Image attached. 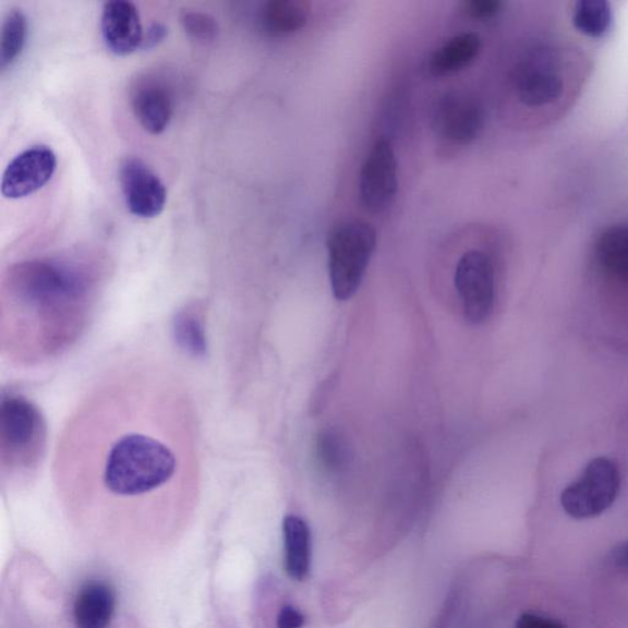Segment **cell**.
<instances>
[{"mask_svg":"<svg viewBox=\"0 0 628 628\" xmlns=\"http://www.w3.org/2000/svg\"><path fill=\"white\" fill-rule=\"evenodd\" d=\"M192 406L160 377H120L71 420L58 474L68 507L84 522L156 516L196 481Z\"/></svg>","mask_w":628,"mask_h":628,"instance_id":"obj_1","label":"cell"},{"mask_svg":"<svg viewBox=\"0 0 628 628\" xmlns=\"http://www.w3.org/2000/svg\"><path fill=\"white\" fill-rule=\"evenodd\" d=\"M98 275L68 258H41L10 268L4 283L3 335L11 355L32 362L62 354L87 328Z\"/></svg>","mask_w":628,"mask_h":628,"instance_id":"obj_2","label":"cell"},{"mask_svg":"<svg viewBox=\"0 0 628 628\" xmlns=\"http://www.w3.org/2000/svg\"><path fill=\"white\" fill-rule=\"evenodd\" d=\"M47 432L38 406L26 396L3 393L0 403V455L9 478L30 477L41 465Z\"/></svg>","mask_w":628,"mask_h":628,"instance_id":"obj_3","label":"cell"},{"mask_svg":"<svg viewBox=\"0 0 628 628\" xmlns=\"http://www.w3.org/2000/svg\"><path fill=\"white\" fill-rule=\"evenodd\" d=\"M377 246V233L365 222L337 226L328 238V265L336 300L352 298L366 274Z\"/></svg>","mask_w":628,"mask_h":628,"instance_id":"obj_4","label":"cell"},{"mask_svg":"<svg viewBox=\"0 0 628 628\" xmlns=\"http://www.w3.org/2000/svg\"><path fill=\"white\" fill-rule=\"evenodd\" d=\"M620 491L618 465L606 457L595 458L581 477L561 493V506L570 517L583 521L607 512Z\"/></svg>","mask_w":628,"mask_h":628,"instance_id":"obj_5","label":"cell"},{"mask_svg":"<svg viewBox=\"0 0 628 628\" xmlns=\"http://www.w3.org/2000/svg\"><path fill=\"white\" fill-rule=\"evenodd\" d=\"M513 86L519 101L529 107L557 101L563 91L558 58L546 48L529 51L513 71Z\"/></svg>","mask_w":628,"mask_h":628,"instance_id":"obj_6","label":"cell"},{"mask_svg":"<svg viewBox=\"0 0 628 628\" xmlns=\"http://www.w3.org/2000/svg\"><path fill=\"white\" fill-rule=\"evenodd\" d=\"M454 285L467 320L473 324L485 322L494 305V273L484 253H464L457 264Z\"/></svg>","mask_w":628,"mask_h":628,"instance_id":"obj_7","label":"cell"},{"mask_svg":"<svg viewBox=\"0 0 628 628\" xmlns=\"http://www.w3.org/2000/svg\"><path fill=\"white\" fill-rule=\"evenodd\" d=\"M398 192L396 157L389 139L374 143L360 174V198L371 214H382L394 203Z\"/></svg>","mask_w":628,"mask_h":628,"instance_id":"obj_8","label":"cell"},{"mask_svg":"<svg viewBox=\"0 0 628 628\" xmlns=\"http://www.w3.org/2000/svg\"><path fill=\"white\" fill-rule=\"evenodd\" d=\"M484 108L463 92H447L434 106L432 125L438 136L447 143L468 145L474 141L484 127Z\"/></svg>","mask_w":628,"mask_h":628,"instance_id":"obj_9","label":"cell"},{"mask_svg":"<svg viewBox=\"0 0 628 628\" xmlns=\"http://www.w3.org/2000/svg\"><path fill=\"white\" fill-rule=\"evenodd\" d=\"M119 183L127 208L141 219L159 216L167 202L163 180L139 157L129 156L120 163Z\"/></svg>","mask_w":628,"mask_h":628,"instance_id":"obj_10","label":"cell"},{"mask_svg":"<svg viewBox=\"0 0 628 628\" xmlns=\"http://www.w3.org/2000/svg\"><path fill=\"white\" fill-rule=\"evenodd\" d=\"M57 156L47 145H35L23 150L8 165L2 178V195L21 199L33 195L52 179Z\"/></svg>","mask_w":628,"mask_h":628,"instance_id":"obj_11","label":"cell"},{"mask_svg":"<svg viewBox=\"0 0 628 628\" xmlns=\"http://www.w3.org/2000/svg\"><path fill=\"white\" fill-rule=\"evenodd\" d=\"M130 102L138 122L150 135L159 136L170 126L175 99L171 89L159 78L144 76L137 79Z\"/></svg>","mask_w":628,"mask_h":628,"instance_id":"obj_12","label":"cell"},{"mask_svg":"<svg viewBox=\"0 0 628 628\" xmlns=\"http://www.w3.org/2000/svg\"><path fill=\"white\" fill-rule=\"evenodd\" d=\"M102 39L116 56H128L141 48L144 29L139 11L128 0L106 2L101 16Z\"/></svg>","mask_w":628,"mask_h":628,"instance_id":"obj_13","label":"cell"},{"mask_svg":"<svg viewBox=\"0 0 628 628\" xmlns=\"http://www.w3.org/2000/svg\"><path fill=\"white\" fill-rule=\"evenodd\" d=\"M116 610V595L105 582L84 586L75 604L76 628H108Z\"/></svg>","mask_w":628,"mask_h":628,"instance_id":"obj_14","label":"cell"},{"mask_svg":"<svg viewBox=\"0 0 628 628\" xmlns=\"http://www.w3.org/2000/svg\"><path fill=\"white\" fill-rule=\"evenodd\" d=\"M285 570L295 581H304L311 570V530L304 519L290 514L284 524Z\"/></svg>","mask_w":628,"mask_h":628,"instance_id":"obj_15","label":"cell"},{"mask_svg":"<svg viewBox=\"0 0 628 628\" xmlns=\"http://www.w3.org/2000/svg\"><path fill=\"white\" fill-rule=\"evenodd\" d=\"M480 50L481 40L478 33L458 35L432 55L430 71L436 77L454 75L473 63Z\"/></svg>","mask_w":628,"mask_h":628,"instance_id":"obj_16","label":"cell"},{"mask_svg":"<svg viewBox=\"0 0 628 628\" xmlns=\"http://www.w3.org/2000/svg\"><path fill=\"white\" fill-rule=\"evenodd\" d=\"M173 335L177 346L192 357H204L208 352L207 327L200 305L180 308L173 320Z\"/></svg>","mask_w":628,"mask_h":628,"instance_id":"obj_17","label":"cell"},{"mask_svg":"<svg viewBox=\"0 0 628 628\" xmlns=\"http://www.w3.org/2000/svg\"><path fill=\"white\" fill-rule=\"evenodd\" d=\"M310 3L304 0H272L261 10V27L272 36H287L306 27Z\"/></svg>","mask_w":628,"mask_h":628,"instance_id":"obj_18","label":"cell"},{"mask_svg":"<svg viewBox=\"0 0 628 628\" xmlns=\"http://www.w3.org/2000/svg\"><path fill=\"white\" fill-rule=\"evenodd\" d=\"M597 258L600 267L616 281L628 283V225H616L601 234Z\"/></svg>","mask_w":628,"mask_h":628,"instance_id":"obj_19","label":"cell"},{"mask_svg":"<svg viewBox=\"0 0 628 628\" xmlns=\"http://www.w3.org/2000/svg\"><path fill=\"white\" fill-rule=\"evenodd\" d=\"M28 39V18L20 9L7 14L0 35V68L6 70L13 65L26 47Z\"/></svg>","mask_w":628,"mask_h":628,"instance_id":"obj_20","label":"cell"},{"mask_svg":"<svg viewBox=\"0 0 628 628\" xmlns=\"http://www.w3.org/2000/svg\"><path fill=\"white\" fill-rule=\"evenodd\" d=\"M575 27L590 38H601L611 26V9L606 0H581L576 4Z\"/></svg>","mask_w":628,"mask_h":628,"instance_id":"obj_21","label":"cell"},{"mask_svg":"<svg viewBox=\"0 0 628 628\" xmlns=\"http://www.w3.org/2000/svg\"><path fill=\"white\" fill-rule=\"evenodd\" d=\"M317 454L328 471H342L349 463V447L341 434L333 430L320 434Z\"/></svg>","mask_w":628,"mask_h":628,"instance_id":"obj_22","label":"cell"},{"mask_svg":"<svg viewBox=\"0 0 628 628\" xmlns=\"http://www.w3.org/2000/svg\"><path fill=\"white\" fill-rule=\"evenodd\" d=\"M180 22L189 38L200 45L214 42L219 33L215 19L199 10H185Z\"/></svg>","mask_w":628,"mask_h":628,"instance_id":"obj_23","label":"cell"},{"mask_svg":"<svg viewBox=\"0 0 628 628\" xmlns=\"http://www.w3.org/2000/svg\"><path fill=\"white\" fill-rule=\"evenodd\" d=\"M501 7L498 0H470L463 3V11L470 18L485 20L497 16Z\"/></svg>","mask_w":628,"mask_h":628,"instance_id":"obj_24","label":"cell"},{"mask_svg":"<svg viewBox=\"0 0 628 628\" xmlns=\"http://www.w3.org/2000/svg\"><path fill=\"white\" fill-rule=\"evenodd\" d=\"M516 628H566L560 621L546 616L526 612L518 619Z\"/></svg>","mask_w":628,"mask_h":628,"instance_id":"obj_25","label":"cell"},{"mask_svg":"<svg viewBox=\"0 0 628 628\" xmlns=\"http://www.w3.org/2000/svg\"><path fill=\"white\" fill-rule=\"evenodd\" d=\"M305 615L294 607H284L276 619V628H302L305 625Z\"/></svg>","mask_w":628,"mask_h":628,"instance_id":"obj_26","label":"cell"},{"mask_svg":"<svg viewBox=\"0 0 628 628\" xmlns=\"http://www.w3.org/2000/svg\"><path fill=\"white\" fill-rule=\"evenodd\" d=\"M167 36V29L161 22H154L153 26L144 33L141 48L150 50V48L160 45Z\"/></svg>","mask_w":628,"mask_h":628,"instance_id":"obj_27","label":"cell"},{"mask_svg":"<svg viewBox=\"0 0 628 628\" xmlns=\"http://www.w3.org/2000/svg\"><path fill=\"white\" fill-rule=\"evenodd\" d=\"M611 561L616 567H619V569L628 571V540L619 543V546L611 551Z\"/></svg>","mask_w":628,"mask_h":628,"instance_id":"obj_28","label":"cell"}]
</instances>
